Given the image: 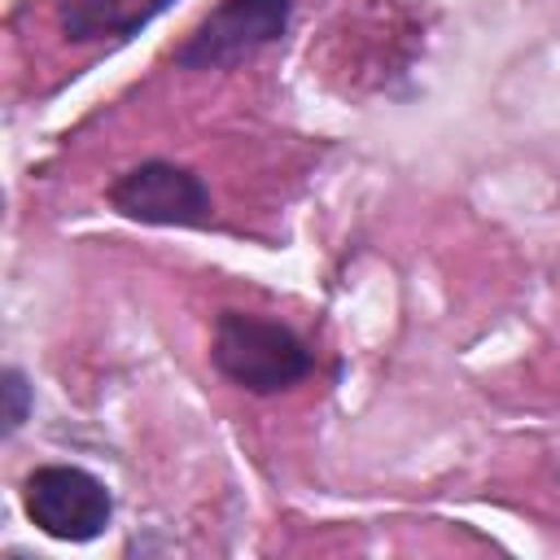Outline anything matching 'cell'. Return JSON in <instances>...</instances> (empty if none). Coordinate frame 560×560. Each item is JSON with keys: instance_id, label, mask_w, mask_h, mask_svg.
I'll use <instances>...</instances> for the list:
<instances>
[{"instance_id": "6da1fadb", "label": "cell", "mask_w": 560, "mask_h": 560, "mask_svg": "<svg viewBox=\"0 0 560 560\" xmlns=\"http://www.w3.org/2000/svg\"><path fill=\"white\" fill-rule=\"evenodd\" d=\"M210 359L232 385L249 394L289 389L311 372V350L293 328L245 311H223L214 319Z\"/></svg>"}, {"instance_id": "7a4b0ae2", "label": "cell", "mask_w": 560, "mask_h": 560, "mask_svg": "<svg viewBox=\"0 0 560 560\" xmlns=\"http://www.w3.org/2000/svg\"><path fill=\"white\" fill-rule=\"evenodd\" d=\"M22 508L48 538H57V542H92L114 516V494L88 468L44 464V468H35L26 477Z\"/></svg>"}, {"instance_id": "3957f363", "label": "cell", "mask_w": 560, "mask_h": 560, "mask_svg": "<svg viewBox=\"0 0 560 560\" xmlns=\"http://www.w3.org/2000/svg\"><path fill=\"white\" fill-rule=\"evenodd\" d=\"M289 26V0H219L175 48L179 70H228L276 44Z\"/></svg>"}, {"instance_id": "277c9868", "label": "cell", "mask_w": 560, "mask_h": 560, "mask_svg": "<svg viewBox=\"0 0 560 560\" xmlns=\"http://www.w3.org/2000/svg\"><path fill=\"white\" fill-rule=\"evenodd\" d=\"M109 206L136 223L158 228H201L210 219V192L201 175L175 162H140L114 179Z\"/></svg>"}, {"instance_id": "5b68a950", "label": "cell", "mask_w": 560, "mask_h": 560, "mask_svg": "<svg viewBox=\"0 0 560 560\" xmlns=\"http://www.w3.org/2000/svg\"><path fill=\"white\" fill-rule=\"evenodd\" d=\"M175 0H61L57 22L66 39L92 44V39H131L140 26H149L162 9Z\"/></svg>"}, {"instance_id": "8992f818", "label": "cell", "mask_w": 560, "mask_h": 560, "mask_svg": "<svg viewBox=\"0 0 560 560\" xmlns=\"http://www.w3.org/2000/svg\"><path fill=\"white\" fill-rule=\"evenodd\" d=\"M0 394H4V433H13L26 420V407H31V389H26V381H22L18 368H9L0 376Z\"/></svg>"}]
</instances>
